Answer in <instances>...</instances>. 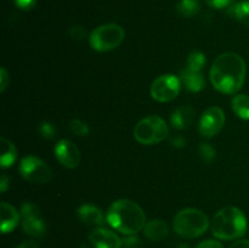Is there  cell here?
<instances>
[{
    "mask_svg": "<svg viewBox=\"0 0 249 248\" xmlns=\"http://www.w3.org/2000/svg\"><path fill=\"white\" fill-rule=\"evenodd\" d=\"M247 73L245 60L236 53H224L214 60L209 71L213 87L225 95L236 94L243 87Z\"/></svg>",
    "mask_w": 249,
    "mask_h": 248,
    "instance_id": "1",
    "label": "cell"
},
{
    "mask_svg": "<svg viewBox=\"0 0 249 248\" xmlns=\"http://www.w3.org/2000/svg\"><path fill=\"white\" fill-rule=\"evenodd\" d=\"M106 221L124 235H136L146 225V214L136 202L128 198L114 201L108 207Z\"/></svg>",
    "mask_w": 249,
    "mask_h": 248,
    "instance_id": "2",
    "label": "cell"
},
{
    "mask_svg": "<svg viewBox=\"0 0 249 248\" xmlns=\"http://www.w3.org/2000/svg\"><path fill=\"white\" fill-rule=\"evenodd\" d=\"M247 218L237 207L221 208L212 220V232L219 240L231 241L242 237L247 231Z\"/></svg>",
    "mask_w": 249,
    "mask_h": 248,
    "instance_id": "3",
    "label": "cell"
},
{
    "mask_svg": "<svg viewBox=\"0 0 249 248\" xmlns=\"http://www.w3.org/2000/svg\"><path fill=\"white\" fill-rule=\"evenodd\" d=\"M209 219L204 212L197 208H185L175 215L174 231L182 238H196L208 230Z\"/></svg>",
    "mask_w": 249,
    "mask_h": 248,
    "instance_id": "4",
    "label": "cell"
},
{
    "mask_svg": "<svg viewBox=\"0 0 249 248\" xmlns=\"http://www.w3.org/2000/svg\"><path fill=\"white\" fill-rule=\"evenodd\" d=\"M169 134V128L160 116H147L134 128V138L141 145H156L162 142Z\"/></svg>",
    "mask_w": 249,
    "mask_h": 248,
    "instance_id": "5",
    "label": "cell"
},
{
    "mask_svg": "<svg viewBox=\"0 0 249 248\" xmlns=\"http://www.w3.org/2000/svg\"><path fill=\"white\" fill-rule=\"evenodd\" d=\"M125 31L117 23H106L99 26L89 35L91 48L99 53H107L114 50L123 43Z\"/></svg>",
    "mask_w": 249,
    "mask_h": 248,
    "instance_id": "6",
    "label": "cell"
},
{
    "mask_svg": "<svg viewBox=\"0 0 249 248\" xmlns=\"http://www.w3.org/2000/svg\"><path fill=\"white\" fill-rule=\"evenodd\" d=\"M19 174L26 181L36 185H45L53 179V170L36 156H26L19 163Z\"/></svg>",
    "mask_w": 249,
    "mask_h": 248,
    "instance_id": "7",
    "label": "cell"
},
{
    "mask_svg": "<svg viewBox=\"0 0 249 248\" xmlns=\"http://www.w3.org/2000/svg\"><path fill=\"white\" fill-rule=\"evenodd\" d=\"M181 90V80L174 74H162L156 78L150 87V94L155 101L170 102Z\"/></svg>",
    "mask_w": 249,
    "mask_h": 248,
    "instance_id": "8",
    "label": "cell"
},
{
    "mask_svg": "<svg viewBox=\"0 0 249 248\" xmlns=\"http://www.w3.org/2000/svg\"><path fill=\"white\" fill-rule=\"evenodd\" d=\"M22 228L27 235L40 238L45 235L46 225L41 215L40 208L33 202H23L21 207Z\"/></svg>",
    "mask_w": 249,
    "mask_h": 248,
    "instance_id": "9",
    "label": "cell"
},
{
    "mask_svg": "<svg viewBox=\"0 0 249 248\" xmlns=\"http://www.w3.org/2000/svg\"><path fill=\"white\" fill-rule=\"evenodd\" d=\"M225 113L218 106L207 108L199 118L198 130L204 138H213L223 130L225 125Z\"/></svg>",
    "mask_w": 249,
    "mask_h": 248,
    "instance_id": "10",
    "label": "cell"
},
{
    "mask_svg": "<svg viewBox=\"0 0 249 248\" xmlns=\"http://www.w3.org/2000/svg\"><path fill=\"white\" fill-rule=\"evenodd\" d=\"M55 157L61 165L68 169H74L80 163V151L74 142L62 139L55 145Z\"/></svg>",
    "mask_w": 249,
    "mask_h": 248,
    "instance_id": "11",
    "label": "cell"
},
{
    "mask_svg": "<svg viewBox=\"0 0 249 248\" xmlns=\"http://www.w3.org/2000/svg\"><path fill=\"white\" fill-rule=\"evenodd\" d=\"M92 248H122V238L113 231L105 228H96L89 235Z\"/></svg>",
    "mask_w": 249,
    "mask_h": 248,
    "instance_id": "12",
    "label": "cell"
},
{
    "mask_svg": "<svg viewBox=\"0 0 249 248\" xmlns=\"http://www.w3.org/2000/svg\"><path fill=\"white\" fill-rule=\"evenodd\" d=\"M77 215L79 220L85 225L102 226L105 224V216L101 209L94 204H82L78 208Z\"/></svg>",
    "mask_w": 249,
    "mask_h": 248,
    "instance_id": "13",
    "label": "cell"
},
{
    "mask_svg": "<svg viewBox=\"0 0 249 248\" xmlns=\"http://www.w3.org/2000/svg\"><path fill=\"white\" fill-rule=\"evenodd\" d=\"M0 215H1V232L9 233L17 228L21 220V213L17 212L14 206L7 202L0 204Z\"/></svg>",
    "mask_w": 249,
    "mask_h": 248,
    "instance_id": "14",
    "label": "cell"
},
{
    "mask_svg": "<svg viewBox=\"0 0 249 248\" xmlns=\"http://www.w3.org/2000/svg\"><path fill=\"white\" fill-rule=\"evenodd\" d=\"M195 109L191 106H181L178 107L175 111H173L170 116V124L174 129L178 130H184L191 126L195 121Z\"/></svg>",
    "mask_w": 249,
    "mask_h": 248,
    "instance_id": "15",
    "label": "cell"
},
{
    "mask_svg": "<svg viewBox=\"0 0 249 248\" xmlns=\"http://www.w3.org/2000/svg\"><path fill=\"white\" fill-rule=\"evenodd\" d=\"M180 80L191 92H199L206 87V80L202 72L189 70V68H185L180 72Z\"/></svg>",
    "mask_w": 249,
    "mask_h": 248,
    "instance_id": "16",
    "label": "cell"
},
{
    "mask_svg": "<svg viewBox=\"0 0 249 248\" xmlns=\"http://www.w3.org/2000/svg\"><path fill=\"white\" fill-rule=\"evenodd\" d=\"M169 232V226L162 219H153L146 223L145 228H143V233H145L146 238L150 241L157 242V241H162L165 238Z\"/></svg>",
    "mask_w": 249,
    "mask_h": 248,
    "instance_id": "17",
    "label": "cell"
},
{
    "mask_svg": "<svg viewBox=\"0 0 249 248\" xmlns=\"http://www.w3.org/2000/svg\"><path fill=\"white\" fill-rule=\"evenodd\" d=\"M17 148L9 139L1 138V156H0V165L2 168H9L16 162Z\"/></svg>",
    "mask_w": 249,
    "mask_h": 248,
    "instance_id": "18",
    "label": "cell"
},
{
    "mask_svg": "<svg viewBox=\"0 0 249 248\" xmlns=\"http://www.w3.org/2000/svg\"><path fill=\"white\" fill-rule=\"evenodd\" d=\"M228 14L232 18L249 27V0L236 2L228 9Z\"/></svg>",
    "mask_w": 249,
    "mask_h": 248,
    "instance_id": "19",
    "label": "cell"
},
{
    "mask_svg": "<svg viewBox=\"0 0 249 248\" xmlns=\"http://www.w3.org/2000/svg\"><path fill=\"white\" fill-rule=\"evenodd\" d=\"M232 109L238 118L249 121V96L246 94H238L232 100Z\"/></svg>",
    "mask_w": 249,
    "mask_h": 248,
    "instance_id": "20",
    "label": "cell"
},
{
    "mask_svg": "<svg viewBox=\"0 0 249 248\" xmlns=\"http://www.w3.org/2000/svg\"><path fill=\"white\" fill-rule=\"evenodd\" d=\"M199 10H201V4L198 0H180L177 5L178 14L187 18L196 16Z\"/></svg>",
    "mask_w": 249,
    "mask_h": 248,
    "instance_id": "21",
    "label": "cell"
},
{
    "mask_svg": "<svg viewBox=\"0 0 249 248\" xmlns=\"http://www.w3.org/2000/svg\"><path fill=\"white\" fill-rule=\"evenodd\" d=\"M204 65H206V55L202 51L195 50L190 53L189 57L186 61V68L197 72H202Z\"/></svg>",
    "mask_w": 249,
    "mask_h": 248,
    "instance_id": "22",
    "label": "cell"
},
{
    "mask_svg": "<svg viewBox=\"0 0 249 248\" xmlns=\"http://www.w3.org/2000/svg\"><path fill=\"white\" fill-rule=\"evenodd\" d=\"M198 152L202 159H203L206 163H212L216 157L215 148L208 142H202L201 145H199Z\"/></svg>",
    "mask_w": 249,
    "mask_h": 248,
    "instance_id": "23",
    "label": "cell"
},
{
    "mask_svg": "<svg viewBox=\"0 0 249 248\" xmlns=\"http://www.w3.org/2000/svg\"><path fill=\"white\" fill-rule=\"evenodd\" d=\"M71 130L79 136H85L89 134V125L82 119H72L70 123Z\"/></svg>",
    "mask_w": 249,
    "mask_h": 248,
    "instance_id": "24",
    "label": "cell"
},
{
    "mask_svg": "<svg viewBox=\"0 0 249 248\" xmlns=\"http://www.w3.org/2000/svg\"><path fill=\"white\" fill-rule=\"evenodd\" d=\"M39 133L46 140H53L56 135V128L51 122L44 121L43 123H40L39 125Z\"/></svg>",
    "mask_w": 249,
    "mask_h": 248,
    "instance_id": "25",
    "label": "cell"
},
{
    "mask_svg": "<svg viewBox=\"0 0 249 248\" xmlns=\"http://www.w3.org/2000/svg\"><path fill=\"white\" fill-rule=\"evenodd\" d=\"M68 34H70L72 39H74V40H79V41L84 40V39L88 36L87 29L82 26H73L72 28L70 29V32H68Z\"/></svg>",
    "mask_w": 249,
    "mask_h": 248,
    "instance_id": "26",
    "label": "cell"
},
{
    "mask_svg": "<svg viewBox=\"0 0 249 248\" xmlns=\"http://www.w3.org/2000/svg\"><path fill=\"white\" fill-rule=\"evenodd\" d=\"M140 246V238L136 235H125L122 238V247L124 248H139Z\"/></svg>",
    "mask_w": 249,
    "mask_h": 248,
    "instance_id": "27",
    "label": "cell"
},
{
    "mask_svg": "<svg viewBox=\"0 0 249 248\" xmlns=\"http://www.w3.org/2000/svg\"><path fill=\"white\" fill-rule=\"evenodd\" d=\"M206 2L214 9H229L231 5L235 4V0H206Z\"/></svg>",
    "mask_w": 249,
    "mask_h": 248,
    "instance_id": "28",
    "label": "cell"
},
{
    "mask_svg": "<svg viewBox=\"0 0 249 248\" xmlns=\"http://www.w3.org/2000/svg\"><path fill=\"white\" fill-rule=\"evenodd\" d=\"M10 84V75L4 67L0 68V91L4 92Z\"/></svg>",
    "mask_w": 249,
    "mask_h": 248,
    "instance_id": "29",
    "label": "cell"
},
{
    "mask_svg": "<svg viewBox=\"0 0 249 248\" xmlns=\"http://www.w3.org/2000/svg\"><path fill=\"white\" fill-rule=\"evenodd\" d=\"M36 1H38V0H15V4H16V6L18 7V9L28 11V10H32L36 6Z\"/></svg>",
    "mask_w": 249,
    "mask_h": 248,
    "instance_id": "30",
    "label": "cell"
},
{
    "mask_svg": "<svg viewBox=\"0 0 249 248\" xmlns=\"http://www.w3.org/2000/svg\"><path fill=\"white\" fill-rule=\"evenodd\" d=\"M196 248H224V247L219 241L206 240V241H202L201 243H198Z\"/></svg>",
    "mask_w": 249,
    "mask_h": 248,
    "instance_id": "31",
    "label": "cell"
},
{
    "mask_svg": "<svg viewBox=\"0 0 249 248\" xmlns=\"http://www.w3.org/2000/svg\"><path fill=\"white\" fill-rule=\"evenodd\" d=\"M172 145L174 146V147H178V148H181L184 147V146H186V139H184L182 136H175L174 139H172Z\"/></svg>",
    "mask_w": 249,
    "mask_h": 248,
    "instance_id": "32",
    "label": "cell"
},
{
    "mask_svg": "<svg viewBox=\"0 0 249 248\" xmlns=\"http://www.w3.org/2000/svg\"><path fill=\"white\" fill-rule=\"evenodd\" d=\"M15 248H39V245L33 240H26L22 243H19L18 246H16Z\"/></svg>",
    "mask_w": 249,
    "mask_h": 248,
    "instance_id": "33",
    "label": "cell"
},
{
    "mask_svg": "<svg viewBox=\"0 0 249 248\" xmlns=\"http://www.w3.org/2000/svg\"><path fill=\"white\" fill-rule=\"evenodd\" d=\"M9 185H10L9 177H7L6 174H2L1 175V179H0V190H1L2 194H4V192L6 191L7 187H9Z\"/></svg>",
    "mask_w": 249,
    "mask_h": 248,
    "instance_id": "34",
    "label": "cell"
},
{
    "mask_svg": "<svg viewBox=\"0 0 249 248\" xmlns=\"http://www.w3.org/2000/svg\"><path fill=\"white\" fill-rule=\"evenodd\" d=\"M229 248H249V240H237Z\"/></svg>",
    "mask_w": 249,
    "mask_h": 248,
    "instance_id": "35",
    "label": "cell"
},
{
    "mask_svg": "<svg viewBox=\"0 0 249 248\" xmlns=\"http://www.w3.org/2000/svg\"><path fill=\"white\" fill-rule=\"evenodd\" d=\"M178 248H190V246L186 245V243H181V245L178 246Z\"/></svg>",
    "mask_w": 249,
    "mask_h": 248,
    "instance_id": "36",
    "label": "cell"
}]
</instances>
